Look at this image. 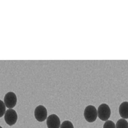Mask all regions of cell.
Instances as JSON below:
<instances>
[{
	"instance_id": "1",
	"label": "cell",
	"mask_w": 128,
	"mask_h": 128,
	"mask_svg": "<svg viewBox=\"0 0 128 128\" xmlns=\"http://www.w3.org/2000/svg\"><path fill=\"white\" fill-rule=\"evenodd\" d=\"M97 110L93 106L89 105L84 110V116L87 122H94L97 118Z\"/></svg>"
},
{
	"instance_id": "2",
	"label": "cell",
	"mask_w": 128,
	"mask_h": 128,
	"mask_svg": "<svg viewBox=\"0 0 128 128\" xmlns=\"http://www.w3.org/2000/svg\"><path fill=\"white\" fill-rule=\"evenodd\" d=\"M97 115L102 121H107L111 116V110L108 105L106 104L100 105L97 110Z\"/></svg>"
},
{
	"instance_id": "3",
	"label": "cell",
	"mask_w": 128,
	"mask_h": 128,
	"mask_svg": "<svg viewBox=\"0 0 128 128\" xmlns=\"http://www.w3.org/2000/svg\"><path fill=\"white\" fill-rule=\"evenodd\" d=\"M4 103L9 109L14 108L17 103V97L14 92H9L6 94L4 98Z\"/></svg>"
},
{
	"instance_id": "4",
	"label": "cell",
	"mask_w": 128,
	"mask_h": 128,
	"mask_svg": "<svg viewBox=\"0 0 128 128\" xmlns=\"http://www.w3.org/2000/svg\"><path fill=\"white\" fill-rule=\"evenodd\" d=\"M47 110L43 106L39 105L36 107L34 111V116L37 120L39 122L45 121L47 117Z\"/></svg>"
},
{
	"instance_id": "5",
	"label": "cell",
	"mask_w": 128,
	"mask_h": 128,
	"mask_svg": "<svg viewBox=\"0 0 128 128\" xmlns=\"http://www.w3.org/2000/svg\"><path fill=\"white\" fill-rule=\"evenodd\" d=\"M18 118V114L15 110L9 109L6 111L5 114V120L8 125H15L17 122Z\"/></svg>"
},
{
	"instance_id": "6",
	"label": "cell",
	"mask_w": 128,
	"mask_h": 128,
	"mask_svg": "<svg viewBox=\"0 0 128 128\" xmlns=\"http://www.w3.org/2000/svg\"><path fill=\"white\" fill-rule=\"evenodd\" d=\"M46 124L48 128H59L61 126L60 118L55 114H52L47 118Z\"/></svg>"
},
{
	"instance_id": "7",
	"label": "cell",
	"mask_w": 128,
	"mask_h": 128,
	"mask_svg": "<svg viewBox=\"0 0 128 128\" xmlns=\"http://www.w3.org/2000/svg\"><path fill=\"white\" fill-rule=\"evenodd\" d=\"M119 113L123 118H128V102H123L119 106Z\"/></svg>"
},
{
	"instance_id": "8",
	"label": "cell",
	"mask_w": 128,
	"mask_h": 128,
	"mask_svg": "<svg viewBox=\"0 0 128 128\" xmlns=\"http://www.w3.org/2000/svg\"><path fill=\"white\" fill-rule=\"evenodd\" d=\"M116 128H128V123L126 120L124 118L119 119L116 122Z\"/></svg>"
},
{
	"instance_id": "9",
	"label": "cell",
	"mask_w": 128,
	"mask_h": 128,
	"mask_svg": "<svg viewBox=\"0 0 128 128\" xmlns=\"http://www.w3.org/2000/svg\"><path fill=\"white\" fill-rule=\"evenodd\" d=\"M6 112V106L3 101L0 100V118L3 116Z\"/></svg>"
},
{
	"instance_id": "10",
	"label": "cell",
	"mask_w": 128,
	"mask_h": 128,
	"mask_svg": "<svg viewBox=\"0 0 128 128\" xmlns=\"http://www.w3.org/2000/svg\"><path fill=\"white\" fill-rule=\"evenodd\" d=\"M60 128H74V126L72 122H70L69 120H66L64 121L61 124V125L60 126Z\"/></svg>"
},
{
	"instance_id": "11",
	"label": "cell",
	"mask_w": 128,
	"mask_h": 128,
	"mask_svg": "<svg viewBox=\"0 0 128 128\" xmlns=\"http://www.w3.org/2000/svg\"><path fill=\"white\" fill-rule=\"evenodd\" d=\"M103 128H116L114 122L111 120H107L103 126Z\"/></svg>"
},
{
	"instance_id": "12",
	"label": "cell",
	"mask_w": 128,
	"mask_h": 128,
	"mask_svg": "<svg viewBox=\"0 0 128 128\" xmlns=\"http://www.w3.org/2000/svg\"><path fill=\"white\" fill-rule=\"evenodd\" d=\"M0 128H2V127H1V126H0Z\"/></svg>"
}]
</instances>
